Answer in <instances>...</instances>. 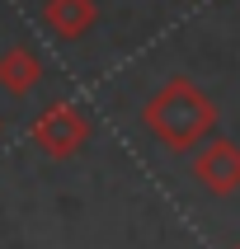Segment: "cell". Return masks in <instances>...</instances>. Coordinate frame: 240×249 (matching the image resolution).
I'll return each instance as SVG.
<instances>
[{
    "label": "cell",
    "instance_id": "2",
    "mask_svg": "<svg viewBox=\"0 0 240 249\" xmlns=\"http://www.w3.org/2000/svg\"><path fill=\"white\" fill-rule=\"evenodd\" d=\"M90 132H94L90 113H85L75 99H56V104H47V108L33 118L28 141H33L47 160H71V155L90 141Z\"/></svg>",
    "mask_w": 240,
    "mask_h": 249
},
{
    "label": "cell",
    "instance_id": "4",
    "mask_svg": "<svg viewBox=\"0 0 240 249\" xmlns=\"http://www.w3.org/2000/svg\"><path fill=\"white\" fill-rule=\"evenodd\" d=\"M94 19H99L94 0H42V24L61 42H80L94 28Z\"/></svg>",
    "mask_w": 240,
    "mask_h": 249
},
{
    "label": "cell",
    "instance_id": "6",
    "mask_svg": "<svg viewBox=\"0 0 240 249\" xmlns=\"http://www.w3.org/2000/svg\"><path fill=\"white\" fill-rule=\"evenodd\" d=\"M0 132H5V118H0Z\"/></svg>",
    "mask_w": 240,
    "mask_h": 249
},
{
    "label": "cell",
    "instance_id": "5",
    "mask_svg": "<svg viewBox=\"0 0 240 249\" xmlns=\"http://www.w3.org/2000/svg\"><path fill=\"white\" fill-rule=\"evenodd\" d=\"M38 85H42L38 52H28V47H5V52H0V89H5V94L24 99V94H33Z\"/></svg>",
    "mask_w": 240,
    "mask_h": 249
},
{
    "label": "cell",
    "instance_id": "1",
    "mask_svg": "<svg viewBox=\"0 0 240 249\" xmlns=\"http://www.w3.org/2000/svg\"><path fill=\"white\" fill-rule=\"evenodd\" d=\"M141 123H146V132H151L165 151L184 155V151H198L203 137L217 127V104H212L193 80L174 75V80H165L151 99H146Z\"/></svg>",
    "mask_w": 240,
    "mask_h": 249
},
{
    "label": "cell",
    "instance_id": "3",
    "mask_svg": "<svg viewBox=\"0 0 240 249\" xmlns=\"http://www.w3.org/2000/svg\"><path fill=\"white\" fill-rule=\"evenodd\" d=\"M193 179L203 183L212 197L240 193V146H236V141H226V137L207 141V146L193 155Z\"/></svg>",
    "mask_w": 240,
    "mask_h": 249
},
{
    "label": "cell",
    "instance_id": "7",
    "mask_svg": "<svg viewBox=\"0 0 240 249\" xmlns=\"http://www.w3.org/2000/svg\"><path fill=\"white\" fill-rule=\"evenodd\" d=\"M231 249H240V245H231Z\"/></svg>",
    "mask_w": 240,
    "mask_h": 249
}]
</instances>
